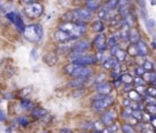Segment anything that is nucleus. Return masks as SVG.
Here are the masks:
<instances>
[{"label":"nucleus","instance_id":"f257e3e1","mask_svg":"<svg viewBox=\"0 0 156 133\" xmlns=\"http://www.w3.org/2000/svg\"><path fill=\"white\" fill-rule=\"evenodd\" d=\"M58 29L68 33L72 39H78L87 32V23L85 22H63L58 26Z\"/></svg>","mask_w":156,"mask_h":133},{"label":"nucleus","instance_id":"f03ea898","mask_svg":"<svg viewBox=\"0 0 156 133\" xmlns=\"http://www.w3.org/2000/svg\"><path fill=\"white\" fill-rule=\"evenodd\" d=\"M23 34H24V38L29 41H40L43 35H44V31H43V27L38 23H34V24H29L27 27H24V31H23Z\"/></svg>","mask_w":156,"mask_h":133},{"label":"nucleus","instance_id":"7ed1b4c3","mask_svg":"<svg viewBox=\"0 0 156 133\" xmlns=\"http://www.w3.org/2000/svg\"><path fill=\"white\" fill-rule=\"evenodd\" d=\"M113 104V96L111 95H105L102 99H95L93 100L91 102V109L96 112H100V111H104L106 110L107 107H110L111 105Z\"/></svg>","mask_w":156,"mask_h":133},{"label":"nucleus","instance_id":"20e7f679","mask_svg":"<svg viewBox=\"0 0 156 133\" xmlns=\"http://www.w3.org/2000/svg\"><path fill=\"white\" fill-rule=\"evenodd\" d=\"M71 13H72V20H76V21H79V22H87L94 15V12H91L87 7L74 9V10L71 11Z\"/></svg>","mask_w":156,"mask_h":133},{"label":"nucleus","instance_id":"39448f33","mask_svg":"<svg viewBox=\"0 0 156 133\" xmlns=\"http://www.w3.org/2000/svg\"><path fill=\"white\" fill-rule=\"evenodd\" d=\"M94 71L88 67V66H80L78 65V67L72 72V77L73 78H84V79H89L91 76H93Z\"/></svg>","mask_w":156,"mask_h":133},{"label":"nucleus","instance_id":"423d86ee","mask_svg":"<svg viewBox=\"0 0 156 133\" xmlns=\"http://www.w3.org/2000/svg\"><path fill=\"white\" fill-rule=\"evenodd\" d=\"M43 11H44L43 5H40V4H38V2H32V4H29V5L27 6V9H26V13H27L29 17H32V18L39 17V16L43 13Z\"/></svg>","mask_w":156,"mask_h":133},{"label":"nucleus","instance_id":"0eeeda50","mask_svg":"<svg viewBox=\"0 0 156 133\" xmlns=\"http://www.w3.org/2000/svg\"><path fill=\"white\" fill-rule=\"evenodd\" d=\"M6 17L15 24V27L20 31V32H22L23 33V31H24V23H23V20L21 18V16L18 15V13H16V12H9L7 15H6Z\"/></svg>","mask_w":156,"mask_h":133},{"label":"nucleus","instance_id":"6e6552de","mask_svg":"<svg viewBox=\"0 0 156 133\" xmlns=\"http://www.w3.org/2000/svg\"><path fill=\"white\" fill-rule=\"evenodd\" d=\"M72 62L73 63H77V65H80V66H90V65H95L98 61H96L95 55L88 54V55H84L82 57H78V59L73 60Z\"/></svg>","mask_w":156,"mask_h":133},{"label":"nucleus","instance_id":"1a4fd4ad","mask_svg":"<svg viewBox=\"0 0 156 133\" xmlns=\"http://www.w3.org/2000/svg\"><path fill=\"white\" fill-rule=\"evenodd\" d=\"M116 118H117V111L111 109V110H107L106 112L102 113L100 121L104 123V126H110L116 121Z\"/></svg>","mask_w":156,"mask_h":133},{"label":"nucleus","instance_id":"9d476101","mask_svg":"<svg viewBox=\"0 0 156 133\" xmlns=\"http://www.w3.org/2000/svg\"><path fill=\"white\" fill-rule=\"evenodd\" d=\"M94 46L98 51H104L107 50V43H106V37L102 33H98V35L94 38Z\"/></svg>","mask_w":156,"mask_h":133},{"label":"nucleus","instance_id":"9b49d317","mask_svg":"<svg viewBox=\"0 0 156 133\" xmlns=\"http://www.w3.org/2000/svg\"><path fill=\"white\" fill-rule=\"evenodd\" d=\"M95 90L98 94H101V95H108L112 90V87L108 82H98L96 85H95Z\"/></svg>","mask_w":156,"mask_h":133},{"label":"nucleus","instance_id":"f8f14e48","mask_svg":"<svg viewBox=\"0 0 156 133\" xmlns=\"http://www.w3.org/2000/svg\"><path fill=\"white\" fill-rule=\"evenodd\" d=\"M90 48V43L85 39H80V40H76L73 46H72V50L74 51H82V52H85L88 49Z\"/></svg>","mask_w":156,"mask_h":133},{"label":"nucleus","instance_id":"ddd939ff","mask_svg":"<svg viewBox=\"0 0 156 133\" xmlns=\"http://www.w3.org/2000/svg\"><path fill=\"white\" fill-rule=\"evenodd\" d=\"M54 39L58 43H66V41H69V40H76V39H72L71 35L61 29H57L55 33H54Z\"/></svg>","mask_w":156,"mask_h":133},{"label":"nucleus","instance_id":"4468645a","mask_svg":"<svg viewBox=\"0 0 156 133\" xmlns=\"http://www.w3.org/2000/svg\"><path fill=\"white\" fill-rule=\"evenodd\" d=\"M57 60H58V56L56 52H52V51H49L46 52L44 56H43V61L48 65V66H55L57 63Z\"/></svg>","mask_w":156,"mask_h":133},{"label":"nucleus","instance_id":"2eb2a0df","mask_svg":"<svg viewBox=\"0 0 156 133\" xmlns=\"http://www.w3.org/2000/svg\"><path fill=\"white\" fill-rule=\"evenodd\" d=\"M87 82H88V79H84V78H72L67 83V87L73 88V89H78V88H83Z\"/></svg>","mask_w":156,"mask_h":133},{"label":"nucleus","instance_id":"dca6fc26","mask_svg":"<svg viewBox=\"0 0 156 133\" xmlns=\"http://www.w3.org/2000/svg\"><path fill=\"white\" fill-rule=\"evenodd\" d=\"M128 40L130 44H136L140 40V34L138 32L136 28H132L129 29V34H128Z\"/></svg>","mask_w":156,"mask_h":133},{"label":"nucleus","instance_id":"f3484780","mask_svg":"<svg viewBox=\"0 0 156 133\" xmlns=\"http://www.w3.org/2000/svg\"><path fill=\"white\" fill-rule=\"evenodd\" d=\"M135 45H136V49H138V54L140 56H146L149 54V46H147V44L145 41L139 40Z\"/></svg>","mask_w":156,"mask_h":133},{"label":"nucleus","instance_id":"a211bd4d","mask_svg":"<svg viewBox=\"0 0 156 133\" xmlns=\"http://www.w3.org/2000/svg\"><path fill=\"white\" fill-rule=\"evenodd\" d=\"M46 115H48V111L44 107L37 106V107H33L32 109V116L34 118H44Z\"/></svg>","mask_w":156,"mask_h":133},{"label":"nucleus","instance_id":"6ab92c4d","mask_svg":"<svg viewBox=\"0 0 156 133\" xmlns=\"http://www.w3.org/2000/svg\"><path fill=\"white\" fill-rule=\"evenodd\" d=\"M105 23L101 21V20H96L93 24H91V29H93V32H95V33H102L104 31H105Z\"/></svg>","mask_w":156,"mask_h":133},{"label":"nucleus","instance_id":"aec40b11","mask_svg":"<svg viewBox=\"0 0 156 133\" xmlns=\"http://www.w3.org/2000/svg\"><path fill=\"white\" fill-rule=\"evenodd\" d=\"M85 5H87V9L90 10L91 12L94 11H98L100 9V0H87L85 1Z\"/></svg>","mask_w":156,"mask_h":133},{"label":"nucleus","instance_id":"412c9836","mask_svg":"<svg viewBox=\"0 0 156 133\" xmlns=\"http://www.w3.org/2000/svg\"><path fill=\"white\" fill-rule=\"evenodd\" d=\"M128 99L129 100H132V101H136V102H139V101H141V95L135 90V89H132V90H129L128 92Z\"/></svg>","mask_w":156,"mask_h":133},{"label":"nucleus","instance_id":"4be33fe9","mask_svg":"<svg viewBox=\"0 0 156 133\" xmlns=\"http://www.w3.org/2000/svg\"><path fill=\"white\" fill-rule=\"evenodd\" d=\"M118 41H119V34H118V33H116V34L111 35L108 39H106V43H107V46H108V48H112V46L117 45Z\"/></svg>","mask_w":156,"mask_h":133},{"label":"nucleus","instance_id":"5701e85b","mask_svg":"<svg viewBox=\"0 0 156 133\" xmlns=\"http://www.w3.org/2000/svg\"><path fill=\"white\" fill-rule=\"evenodd\" d=\"M128 55H127V52H126V50L124 49H122V48H119L118 49V51L113 55V57L118 61V62H123L124 60H126V57H127Z\"/></svg>","mask_w":156,"mask_h":133},{"label":"nucleus","instance_id":"b1692460","mask_svg":"<svg viewBox=\"0 0 156 133\" xmlns=\"http://www.w3.org/2000/svg\"><path fill=\"white\" fill-rule=\"evenodd\" d=\"M117 6H118V0H107L106 5L102 9H105L106 11H112V10H116Z\"/></svg>","mask_w":156,"mask_h":133},{"label":"nucleus","instance_id":"393cba45","mask_svg":"<svg viewBox=\"0 0 156 133\" xmlns=\"http://www.w3.org/2000/svg\"><path fill=\"white\" fill-rule=\"evenodd\" d=\"M126 52H127V55H128V56H130V57H134V56L139 55V54H138V49H136V45H135V44H129V46L127 48Z\"/></svg>","mask_w":156,"mask_h":133},{"label":"nucleus","instance_id":"a878e982","mask_svg":"<svg viewBox=\"0 0 156 133\" xmlns=\"http://www.w3.org/2000/svg\"><path fill=\"white\" fill-rule=\"evenodd\" d=\"M141 77H143V79H144L145 82H150V83H152V82L155 81V78H156V73H155L154 71H150V72H145Z\"/></svg>","mask_w":156,"mask_h":133},{"label":"nucleus","instance_id":"bb28decb","mask_svg":"<svg viewBox=\"0 0 156 133\" xmlns=\"http://www.w3.org/2000/svg\"><path fill=\"white\" fill-rule=\"evenodd\" d=\"M122 83H124V84H130L132 82H133V77L129 74V73H122L121 76H119V78H118Z\"/></svg>","mask_w":156,"mask_h":133},{"label":"nucleus","instance_id":"cd10ccee","mask_svg":"<svg viewBox=\"0 0 156 133\" xmlns=\"http://www.w3.org/2000/svg\"><path fill=\"white\" fill-rule=\"evenodd\" d=\"M121 131L122 133H136L135 128L129 123H124L123 126H121Z\"/></svg>","mask_w":156,"mask_h":133},{"label":"nucleus","instance_id":"c85d7f7f","mask_svg":"<svg viewBox=\"0 0 156 133\" xmlns=\"http://www.w3.org/2000/svg\"><path fill=\"white\" fill-rule=\"evenodd\" d=\"M78 67V65L77 63H73V62H71V63H68V65H66L65 67H63V71H65V73H67V74H72V72L76 70Z\"/></svg>","mask_w":156,"mask_h":133},{"label":"nucleus","instance_id":"c756f323","mask_svg":"<svg viewBox=\"0 0 156 133\" xmlns=\"http://www.w3.org/2000/svg\"><path fill=\"white\" fill-rule=\"evenodd\" d=\"M141 67L145 70V72H150V71H154V70H155V66H154V63H152L151 61H149V60H145V61L143 62Z\"/></svg>","mask_w":156,"mask_h":133},{"label":"nucleus","instance_id":"7c9ffc66","mask_svg":"<svg viewBox=\"0 0 156 133\" xmlns=\"http://www.w3.org/2000/svg\"><path fill=\"white\" fill-rule=\"evenodd\" d=\"M21 106H22L23 109H27V110H32V109L34 107L33 102L29 101V100H27V99H22V100H21Z\"/></svg>","mask_w":156,"mask_h":133},{"label":"nucleus","instance_id":"2f4dec72","mask_svg":"<svg viewBox=\"0 0 156 133\" xmlns=\"http://www.w3.org/2000/svg\"><path fill=\"white\" fill-rule=\"evenodd\" d=\"M17 122H18L20 126H22V127H27V126L29 124V118L26 117V116H20V117H17Z\"/></svg>","mask_w":156,"mask_h":133},{"label":"nucleus","instance_id":"473e14b6","mask_svg":"<svg viewBox=\"0 0 156 133\" xmlns=\"http://www.w3.org/2000/svg\"><path fill=\"white\" fill-rule=\"evenodd\" d=\"M132 117L135 118L138 122H140V121H143V112L140 110H133L132 111Z\"/></svg>","mask_w":156,"mask_h":133},{"label":"nucleus","instance_id":"72a5a7b5","mask_svg":"<svg viewBox=\"0 0 156 133\" xmlns=\"http://www.w3.org/2000/svg\"><path fill=\"white\" fill-rule=\"evenodd\" d=\"M145 109L149 115H156V105L155 104H147L145 106Z\"/></svg>","mask_w":156,"mask_h":133},{"label":"nucleus","instance_id":"f704fd0d","mask_svg":"<svg viewBox=\"0 0 156 133\" xmlns=\"http://www.w3.org/2000/svg\"><path fill=\"white\" fill-rule=\"evenodd\" d=\"M145 23H146L147 29H149L150 32H152L154 28H155V21H154L152 18H146V20H145Z\"/></svg>","mask_w":156,"mask_h":133},{"label":"nucleus","instance_id":"c9c22d12","mask_svg":"<svg viewBox=\"0 0 156 133\" xmlns=\"http://www.w3.org/2000/svg\"><path fill=\"white\" fill-rule=\"evenodd\" d=\"M108 128H110L111 133H118V132L121 131L119 124H118V123H116V122H113L112 124H110V126H108Z\"/></svg>","mask_w":156,"mask_h":133},{"label":"nucleus","instance_id":"e433bc0d","mask_svg":"<svg viewBox=\"0 0 156 133\" xmlns=\"http://www.w3.org/2000/svg\"><path fill=\"white\" fill-rule=\"evenodd\" d=\"M146 93H147L149 96H154V98H156V87H155V85L147 87V88H146Z\"/></svg>","mask_w":156,"mask_h":133},{"label":"nucleus","instance_id":"4c0bfd02","mask_svg":"<svg viewBox=\"0 0 156 133\" xmlns=\"http://www.w3.org/2000/svg\"><path fill=\"white\" fill-rule=\"evenodd\" d=\"M85 94V90L83 89V88H78L77 90H74L73 93H72V95H73V98H80L82 95H84Z\"/></svg>","mask_w":156,"mask_h":133},{"label":"nucleus","instance_id":"58836bf2","mask_svg":"<svg viewBox=\"0 0 156 133\" xmlns=\"http://www.w3.org/2000/svg\"><path fill=\"white\" fill-rule=\"evenodd\" d=\"M132 109L129 107V106H127V107H124V110H123V112H122V116L124 117V118H129L130 116H132Z\"/></svg>","mask_w":156,"mask_h":133},{"label":"nucleus","instance_id":"ea45409f","mask_svg":"<svg viewBox=\"0 0 156 133\" xmlns=\"http://www.w3.org/2000/svg\"><path fill=\"white\" fill-rule=\"evenodd\" d=\"M133 81L135 82V84H136V85H144V84L146 83V82L143 79V77H141V76H136V77H135Z\"/></svg>","mask_w":156,"mask_h":133},{"label":"nucleus","instance_id":"a19ab883","mask_svg":"<svg viewBox=\"0 0 156 133\" xmlns=\"http://www.w3.org/2000/svg\"><path fill=\"white\" fill-rule=\"evenodd\" d=\"M102 126H104V123H102L101 121H96V122L93 123V128H95V129H98V131H101V129L104 128Z\"/></svg>","mask_w":156,"mask_h":133},{"label":"nucleus","instance_id":"79ce46f5","mask_svg":"<svg viewBox=\"0 0 156 133\" xmlns=\"http://www.w3.org/2000/svg\"><path fill=\"white\" fill-rule=\"evenodd\" d=\"M135 73H136V76H143L145 73V70L141 66H135Z\"/></svg>","mask_w":156,"mask_h":133},{"label":"nucleus","instance_id":"37998d69","mask_svg":"<svg viewBox=\"0 0 156 133\" xmlns=\"http://www.w3.org/2000/svg\"><path fill=\"white\" fill-rule=\"evenodd\" d=\"M122 104H123V106H124V107H127V106H129V104H130V100H129L128 98H126V99H123Z\"/></svg>","mask_w":156,"mask_h":133},{"label":"nucleus","instance_id":"c03bdc74","mask_svg":"<svg viewBox=\"0 0 156 133\" xmlns=\"http://www.w3.org/2000/svg\"><path fill=\"white\" fill-rule=\"evenodd\" d=\"M6 118H7V117H6V113L0 110V121H6Z\"/></svg>","mask_w":156,"mask_h":133},{"label":"nucleus","instance_id":"a18cd8bd","mask_svg":"<svg viewBox=\"0 0 156 133\" xmlns=\"http://www.w3.org/2000/svg\"><path fill=\"white\" fill-rule=\"evenodd\" d=\"M60 133H72V131L69 128H61L60 129Z\"/></svg>","mask_w":156,"mask_h":133},{"label":"nucleus","instance_id":"49530a36","mask_svg":"<svg viewBox=\"0 0 156 133\" xmlns=\"http://www.w3.org/2000/svg\"><path fill=\"white\" fill-rule=\"evenodd\" d=\"M127 4H128V0H118V6H123Z\"/></svg>","mask_w":156,"mask_h":133},{"label":"nucleus","instance_id":"de8ad7c7","mask_svg":"<svg viewBox=\"0 0 156 133\" xmlns=\"http://www.w3.org/2000/svg\"><path fill=\"white\" fill-rule=\"evenodd\" d=\"M143 133H155V131L150 127V128H147V129H145V131H143Z\"/></svg>","mask_w":156,"mask_h":133},{"label":"nucleus","instance_id":"09e8293b","mask_svg":"<svg viewBox=\"0 0 156 133\" xmlns=\"http://www.w3.org/2000/svg\"><path fill=\"white\" fill-rule=\"evenodd\" d=\"M119 84H121V81H119V79H118V81H115V82H113V85H115L116 88H118V87H119Z\"/></svg>","mask_w":156,"mask_h":133},{"label":"nucleus","instance_id":"8fccbe9b","mask_svg":"<svg viewBox=\"0 0 156 133\" xmlns=\"http://www.w3.org/2000/svg\"><path fill=\"white\" fill-rule=\"evenodd\" d=\"M101 133H111V131H110V128H102Z\"/></svg>","mask_w":156,"mask_h":133},{"label":"nucleus","instance_id":"3c124183","mask_svg":"<svg viewBox=\"0 0 156 133\" xmlns=\"http://www.w3.org/2000/svg\"><path fill=\"white\" fill-rule=\"evenodd\" d=\"M151 122H152V126L156 128V118H155V117H152V118H151Z\"/></svg>","mask_w":156,"mask_h":133},{"label":"nucleus","instance_id":"603ef678","mask_svg":"<svg viewBox=\"0 0 156 133\" xmlns=\"http://www.w3.org/2000/svg\"><path fill=\"white\" fill-rule=\"evenodd\" d=\"M23 2H26V4H29V2H32V0H22Z\"/></svg>","mask_w":156,"mask_h":133},{"label":"nucleus","instance_id":"864d4df0","mask_svg":"<svg viewBox=\"0 0 156 133\" xmlns=\"http://www.w3.org/2000/svg\"><path fill=\"white\" fill-rule=\"evenodd\" d=\"M152 83H155V87H156V78H155V81H154Z\"/></svg>","mask_w":156,"mask_h":133},{"label":"nucleus","instance_id":"5fc2aeb1","mask_svg":"<svg viewBox=\"0 0 156 133\" xmlns=\"http://www.w3.org/2000/svg\"><path fill=\"white\" fill-rule=\"evenodd\" d=\"M43 133H50V132H48V131H45V132H43Z\"/></svg>","mask_w":156,"mask_h":133},{"label":"nucleus","instance_id":"6e6d98bb","mask_svg":"<svg viewBox=\"0 0 156 133\" xmlns=\"http://www.w3.org/2000/svg\"><path fill=\"white\" fill-rule=\"evenodd\" d=\"M155 133H156V131H155Z\"/></svg>","mask_w":156,"mask_h":133}]
</instances>
